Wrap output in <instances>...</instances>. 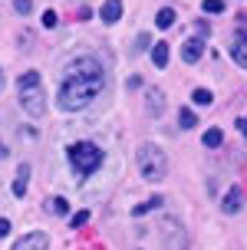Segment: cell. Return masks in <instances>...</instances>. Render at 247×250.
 <instances>
[{
  "label": "cell",
  "instance_id": "1",
  "mask_svg": "<svg viewBox=\"0 0 247 250\" xmlns=\"http://www.w3.org/2000/svg\"><path fill=\"white\" fill-rule=\"evenodd\" d=\"M106 86V73H102V62L96 56H79L66 66V76H63L60 86V105L66 112H76L96 99Z\"/></svg>",
  "mask_w": 247,
  "mask_h": 250
},
{
  "label": "cell",
  "instance_id": "2",
  "mask_svg": "<svg viewBox=\"0 0 247 250\" xmlns=\"http://www.w3.org/2000/svg\"><path fill=\"white\" fill-rule=\"evenodd\" d=\"M17 92H20V105L26 109V115L40 119L46 112V96H43V86H40V73H33V69L23 73L17 79Z\"/></svg>",
  "mask_w": 247,
  "mask_h": 250
},
{
  "label": "cell",
  "instance_id": "3",
  "mask_svg": "<svg viewBox=\"0 0 247 250\" xmlns=\"http://www.w3.org/2000/svg\"><path fill=\"white\" fill-rule=\"evenodd\" d=\"M135 165H138V175L145 178V181H165L168 175V158H165V151L158 145H142L135 151Z\"/></svg>",
  "mask_w": 247,
  "mask_h": 250
},
{
  "label": "cell",
  "instance_id": "4",
  "mask_svg": "<svg viewBox=\"0 0 247 250\" xmlns=\"http://www.w3.org/2000/svg\"><path fill=\"white\" fill-rule=\"evenodd\" d=\"M69 165L76 168L79 178H89L102 168V151H99L92 142H73V145H69Z\"/></svg>",
  "mask_w": 247,
  "mask_h": 250
},
{
  "label": "cell",
  "instance_id": "5",
  "mask_svg": "<svg viewBox=\"0 0 247 250\" xmlns=\"http://www.w3.org/2000/svg\"><path fill=\"white\" fill-rule=\"evenodd\" d=\"M46 247H49V237L43 230H30L26 237H20L13 244V250H46Z\"/></svg>",
  "mask_w": 247,
  "mask_h": 250
},
{
  "label": "cell",
  "instance_id": "6",
  "mask_svg": "<svg viewBox=\"0 0 247 250\" xmlns=\"http://www.w3.org/2000/svg\"><path fill=\"white\" fill-rule=\"evenodd\" d=\"M99 17H102L106 23H119V20H122V0H106L102 10H99Z\"/></svg>",
  "mask_w": 247,
  "mask_h": 250
},
{
  "label": "cell",
  "instance_id": "7",
  "mask_svg": "<svg viewBox=\"0 0 247 250\" xmlns=\"http://www.w3.org/2000/svg\"><path fill=\"white\" fill-rule=\"evenodd\" d=\"M241 201H244V194H241V188H231V191L224 194V204H221V208H224V214H237L241 208H244Z\"/></svg>",
  "mask_w": 247,
  "mask_h": 250
},
{
  "label": "cell",
  "instance_id": "8",
  "mask_svg": "<svg viewBox=\"0 0 247 250\" xmlns=\"http://www.w3.org/2000/svg\"><path fill=\"white\" fill-rule=\"evenodd\" d=\"M201 53H204V43H201V40H188L185 46H181V60L185 62H198Z\"/></svg>",
  "mask_w": 247,
  "mask_h": 250
},
{
  "label": "cell",
  "instance_id": "9",
  "mask_svg": "<svg viewBox=\"0 0 247 250\" xmlns=\"http://www.w3.org/2000/svg\"><path fill=\"white\" fill-rule=\"evenodd\" d=\"M26 185H30V165H20V168H17V178H13V194L23 198Z\"/></svg>",
  "mask_w": 247,
  "mask_h": 250
},
{
  "label": "cell",
  "instance_id": "10",
  "mask_svg": "<svg viewBox=\"0 0 247 250\" xmlns=\"http://www.w3.org/2000/svg\"><path fill=\"white\" fill-rule=\"evenodd\" d=\"M152 62H155L158 69L168 66V43H155V46H152Z\"/></svg>",
  "mask_w": 247,
  "mask_h": 250
},
{
  "label": "cell",
  "instance_id": "11",
  "mask_svg": "<svg viewBox=\"0 0 247 250\" xmlns=\"http://www.w3.org/2000/svg\"><path fill=\"white\" fill-rule=\"evenodd\" d=\"M145 109H148V112H152V115H155V112H158L161 115V109H165V99H161V92H155V89H148V92H145Z\"/></svg>",
  "mask_w": 247,
  "mask_h": 250
},
{
  "label": "cell",
  "instance_id": "12",
  "mask_svg": "<svg viewBox=\"0 0 247 250\" xmlns=\"http://www.w3.org/2000/svg\"><path fill=\"white\" fill-rule=\"evenodd\" d=\"M46 211L49 214H69V201H66V198H49L46 201Z\"/></svg>",
  "mask_w": 247,
  "mask_h": 250
},
{
  "label": "cell",
  "instance_id": "13",
  "mask_svg": "<svg viewBox=\"0 0 247 250\" xmlns=\"http://www.w3.org/2000/svg\"><path fill=\"white\" fill-rule=\"evenodd\" d=\"M231 60L247 69V43H234V46H231Z\"/></svg>",
  "mask_w": 247,
  "mask_h": 250
},
{
  "label": "cell",
  "instance_id": "14",
  "mask_svg": "<svg viewBox=\"0 0 247 250\" xmlns=\"http://www.w3.org/2000/svg\"><path fill=\"white\" fill-rule=\"evenodd\" d=\"M155 23H158L161 30H168V26L175 23V10H172V7H161V10H158V17H155Z\"/></svg>",
  "mask_w": 247,
  "mask_h": 250
},
{
  "label": "cell",
  "instance_id": "15",
  "mask_svg": "<svg viewBox=\"0 0 247 250\" xmlns=\"http://www.w3.org/2000/svg\"><path fill=\"white\" fill-rule=\"evenodd\" d=\"M161 204V198H148L145 204H138V208H132V217H142V214H148V211H155Z\"/></svg>",
  "mask_w": 247,
  "mask_h": 250
},
{
  "label": "cell",
  "instance_id": "16",
  "mask_svg": "<svg viewBox=\"0 0 247 250\" xmlns=\"http://www.w3.org/2000/svg\"><path fill=\"white\" fill-rule=\"evenodd\" d=\"M221 142H224L221 128H208V132H204V145H208V148H218Z\"/></svg>",
  "mask_w": 247,
  "mask_h": 250
},
{
  "label": "cell",
  "instance_id": "17",
  "mask_svg": "<svg viewBox=\"0 0 247 250\" xmlns=\"http://www.w3.org/2000/svg\"><path fill=\"white\" fill-rule=\"evenodd\" d=\"M178 122H181V128H195V125H198V115L191 112V109H181V112H178Z\"/></svg>",
  "mask_w": 247,
  "mask_h": 250
},
{
  "label": "cell",
  "instance_id": "18",
  "mask_svg": "<svg viewBox=\"0 0 247 250\" xmlns=\"http://www.w3.org/2000/svg\"><path fill=\"white\" fill-rule=\"evenodd\" d=\"M191 99H195V105H211L214 96H211L208 89H195V92H191Z\"/></svg>",
  "mask_w": 247,
  "mask_h": 250
},
{
  "label": "cell",
  "instance_id": "19",
  "mask_svg": "<svg viewBox=\"0 0 247 250\" xmlns=\"http://www.w3.org/2000/svg\"><path fill=\"white\" fill-rule=\"evenodd\" d=\"M201 10H204V13H221L224 10V0H204Z\"/></svg>",
  "mask_w": 247,
  "mask_h": 250
},
{
  "label": "cell",
  "instance_id": "20",
  "mask_svg": "<svg viewBox=\"0 0 247 250\" xmlns=\"http://www.w3.org/2000/svg\"><path fill=\"white\" fill-rule=\"evenodd\" d=\"M13 10L20 13V17H26V13L33 10V0H13Z\"/></svg>",
  "mask_w": 247,
  "mask_h": 250
},
{
  "label": "cell",
  "instance_id": "21",
  "mask_svg": "<svg viewBox=\"0 0 247 250\" xmlns=\"http://www.w3.org/2000/svg\"><path fill=\"white\" fill-rule=\"evenodd\" d=\"M56 23H60V13H56V10H46V13H43V26H46V30H53Z\"/></svg>",
  "mask_w": 247,
  "mask_h": 250
},
{
  "label": "cell",
  "instance_id": "22",
  "mask_svg": "<svg viewBox=\"0 0 247 250\" xmlns=\"http://www.w3.org/2000/svg\"><path fill=\"white\" fill-rule=\"evenodd\" d=\"M89 221V211H79V214H73V217H69V224L73 227H83Z\"/></svg>",
  "mask_w": 247,
  "mask_h": 250
},
{
  "label": "cell",
  "instance_id": "23",
  "mask_svg": "<svg viewBox=\"0 0 247 250\" xmlns=\"http://www.w3.org/2000/svg\"><path fill=\"white\" fill-rule=\"evenodd\" d=\"M148 43H152V40H148V33H138V40H135V50L142 53V50H148Z\"/></svg>",
  "mask_w": 247,
  "mask_h": 250
},
{
  "label": "cell",
  "instance_id": "24",
  "mask_svg": "<svg viewBox=\"0 0 247 250\" xmlns=\"http://www.w3.org/2000/svg\"><path fill=\"white\" fill-rule=\"evenodd\" d=\"M7 234H10V221H7V217H0V237H7Z\"/></svg>",
  "mask_w": 247,
  "mask_h": 250
},
{
  "label": "cell",
  "instance_id": "25",
  "mask_svg": "<svg viewBox=\"0 0 247 250\" xmlns=\"http://www.w3.org/2000/svg\"><path fill=\"white\" fill-rule=\"evenodd\" d=\"M237 128H241V135L247 138V115H244V119H237Z\"/></svg>",
  "mask_w": 247,
  "mask_h": 250
},
{
  "label": "cell",
  "instance_id": "26",
  "mask_svg": "<svg viewBox=\"0 0 247 250\" xmlns=\"http://www.w3.org/2000/svg\"><path fill=\"white\" fill-rule=\"evenodd\" d=\"M237 43H247V30H237Z\"/></svg>",
  "mask_w": 247,
  "mask_h": 250
},
{
  "label": "cell",
  "instance_id": "27",
  "mask_svg": "<svg viewBox=\"0 0 247 250\" xmlns=\"http://www.w3.org/2000/svg\"><path fill=\"white\" fill-rule=\"evenodd\" d=\"M0 158H7V145L3 142H0Z\"/></svg>",
  "mask_w": 247,
  "mask_h": 250
},
{
  "label": "cell",
  "instance_id": "28",
  "mask_svg": "<svg viewBox=\"0 0 247 250\" xmlns=\"http://www.w3.org/2000/svg\"><path fill=\"white\" fill-rule=\"evenodd\" d=\"M0 86H3V73H0Z\"/></svg>",
  "mask_w": 247,
  "mask_h": 250
}]
</instances>
